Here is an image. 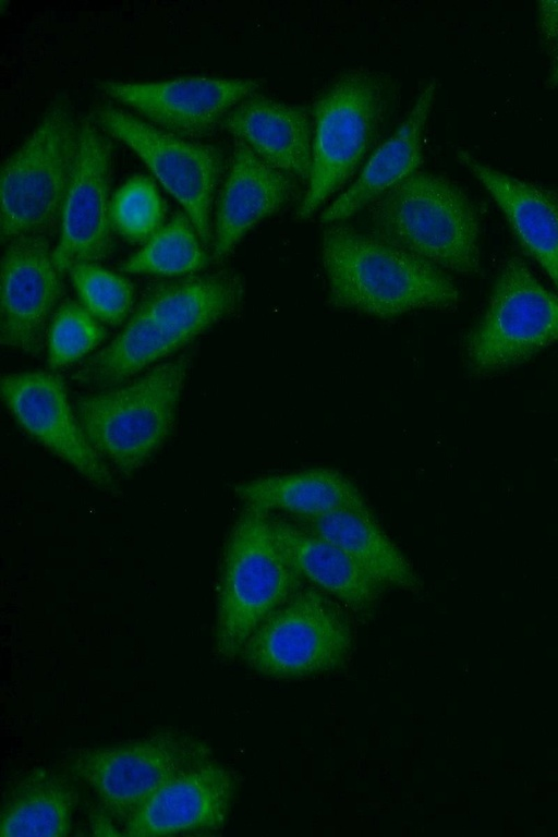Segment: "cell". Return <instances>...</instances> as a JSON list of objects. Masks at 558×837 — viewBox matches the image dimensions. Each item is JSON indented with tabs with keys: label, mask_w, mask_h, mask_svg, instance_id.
Returning <instances> with one entry per match:
<instances>
[{
	"label": "cell",
	"mask_w": 558,
	"mask_h": 837,
	"mask_svg": "<svg viewBox=\"0 0 558 837\" xmlns=\"http://www.w3.org/2000/svg\"><path fill=\"white\" fill-rule=\"evenodd\" d=\"M243 296V279L230 270L155 283L122 331L72 377L92 386L116 387L236 312Z\"/></svg>",
	"instance_id": "1"
},
{
	"label": "cell",
	"mask_w": 558,
	"mask_h": 837,
	"mask_svg": "<svg viewBox=\"0 0 558 837\" xmlns=\"http://www.w3.org/2000/svg\"><path fill=\"white\" fill-rule=\"evenodd\" d=\"M331 305L390 319L422 308H452L459 291L438 266L372 232L342 222L322 235Z\"/></svg>",
	"instance_id": "2"
},
{
	"label": "cell",
	"mask_w": 558,
	"mask_h": 837,
	"mask_svg": "<svg viewBox=\"0 0 558 837\" xmlns=\"http://www.w3.org/2000/svg\"><path fill=\"white\" fill-rule=\"evenodd\" d=\"M399 97L395 77L368 68L344 71L319 93L313 106L310 178L295 219L312 218L354 174L391 120Z\"/></svg>",
	"instance_id": "3"
},
{
	"label": "cell",
	"mask_w": 558,
	"mask_h": 837,
	"mask_svg": "<svg viewBox=\"0 0 558 837\" xmlns=\"http://www.w3.org/2000/svg\"><path fill=\"white\" fill-rule=\"evenodd\" d=\"M272 529L271 514L244 505L225 542L217 585L214 651L240 655L256 628L301 589Z\"/></svg>",
	"instance_id": "4"
},
{
	"label": "cell",
	"mask_w": 558,
	"mask_h": 837,
	"mask_svg": "<svg viewBox=\"0 0 558 837\" xmlns=\"http://www.w3.org/2000/svg\"><path fill=\"white\" fill-rule=\"evenodd\" d=\"M366 208L373 234L444 270L480 271L476 210L448 178L418 170Z\"/></svg>",
	"instance_id": "5"
},
{
	"label": "cell",
	"mask_w": 558,
	"mask_h": 837,
	"mask_svg": "<svg viewBox=\"0 0 558 837\" xmlns=\"http://www.w3.org/2000/svg\"><path fill=\"white\" fill-rule=\"evenodd\" d=\"M80 121L69 95L60 93L27 138L2 163V243L25 235H46L61 220L78 156Z\"/></svg>",
	"instance_id": "6"
},
{
	"label": "cell",
	"mask_w": 558,
	"mask_h": 837,
	"mask_svg": "<svg viewBox=\"0 0 558 837\" xmlns=\"http://www.w3.org/2000/svg\"><path fill=\"white\" fill-rule=\"evenodd\" d=\"M192 355L154 366L133 381L74 402L94 450L125 475L140 469L172 432Z\"/></svg>",
	"instance_id": "7"
},
{
	"label": "cell",
	"mask_w": 558,
	"mask_h": 837,
	"mask_svg": "<svg viewBox=\"0 0 558 837\" xmlns=\"http://www.w3.org/2000/svg\"><path fill=\"white\" fill-rule=\"evenodd\" d=\"M211 759L206 741L185 730L162 728L123 742L71 750L63 769L123 826L170 779Z\"/></svg>",
	"instance_id": "8"
},
{
	"label": "cell",
	"mask_w": 558,
	"mask_h": 837,
	"mask_svg": "<svg viewBox=\"0 0 558 837\" xmlns=\"http://www.w3.org/2000/svg\"><path fill=\"white\" fill-rule=\"evenodd\" d=\"M353 640L340 603L315 586L301 587L256 628L240 656L265 677L302 679L342 669Z\"/></svg>",
	"instance_id": "9"
},
{
	"label": "cell",
	"mask_w": 558,
	"mask_h": 837,
	"mask_svg": "<svg viewBox=\"0 0 558 837\" xmlns=\"http://www.w3.org/2000/svg\"><path fill=\"white\" fill-rule=\"evenodd\" d=\"M558 341V294L547 290L518 256L506 260L486 310L465 339L475 376L518 365Z\"/></svg>",
	"instance_id": "10"
},
{
	"label": "cell",
	"mask_w": 558,
	"mask_h": 837,
	"mask_svg": "<svg viewBox=\"0 0 558 837\" xmlns=\"http://www.w3.org/2000/svg\"><path fill=\"white\" fill-rule=\"evenodd\" d=\"M89 116L138 156L184 208L204 246L211 245V207L225 167L222 151L165 131L110 102L95 105Z\"/></svg>",
	"instance_id": "11"
},
{
	"label": "cell",
	"mask_w": 558,
	"mask_h": 837,
	"mask_svg": "<svg viewBox=\"0 0 558 837\" xmlns=\"http://www.w3.org/2000/svg\"><path fill=\"white\" fill-rule=\"evenodd\" d=\"M260 85L256 78L182 76L154 82L104 80L97 88L165 131L199 138Z\"/></svg>",
	"instance_id": "12"
},
{
	"label": "cell",
	"mask_w": 558,
	"mask_h": 837,
	"mask_svg": "<svg viewBox=\"0 0 558 837\" xmlns=\"http://www.w3.org/2000/svg\"><path fill=\"white\" fill-rule=\"evenodd\" d=\"M112 144L93 118L81 116L80 148L61 215L52 258L63 274L80 263H96L113 247L110 219Z\"/></svg>",
	"instance_id": "13"
},
{
	"label": "cell",
	"mask_w": 558,
	"mask_h": 837,
	"mask_svg": "<svg viewBox=\"0 0 558 837\" xmlns=\"http://www.w3.org/2000/svg\"><path fill=\"white\" fill-rule=\"evenodd\" d=\"M1 396L17 424L101 490L114 493L116 480L86 439L70 405L62 377L43 371L8 374Z\"/></svg>",
	"instance_id": "14"
},
{
	"label": "cell",
	"mask_w": 558,
	"mask_h": 837,
	"mask_svg": "<svg viewBox=\"0 0 558 837\" xmlns=\"http://www.w3.org/2000/svg\"><path fill=\"white\" fill-rule=\"evenodd\" d=\"M63 283L46 235L10 241L1 260L0 342L32 356L41 354L47 326Z\"/></svg>",
	"instance_id": "15"
},
{
	"label": "cell",
	"mask_w": 558,
	"mask_h": 837,
	"mask_svg": "<svg viewBox=\"0 0 558 837\" xmlns=\"http://www.w3.org/2000/svg\"><path fill=\"white\" fill-rule=\"evenodd\" d=\"M235 792L232 774L213 759L165 784L122 826L131 837L210 835L225 826Z\"/></svg>",
	"instance_id": "16"
},
{
	"label": "cell",
	"mask_w": 558,
	"mask_h": 837,
	"mask_svg": "<svg viewBox=\"0 0 558 837\" xmlns=\"http://www.w3.org/2000/svg\"><path fill=\"white\" fill-rule=\"evenodd\" d=\"M295 180L262 160L234 138V149L218 196L211 257L221 262L245 234L277 213L295 192Z\"/></svg>",
	"instance_id": "17"
},
{
	"label": "cell",
	"mask_w": 558,
	"mask_h": 837,
	"mask_svg": "<svg viewBox=\"0 0 558 837\" xmlns=\"http://www.w3.org/2000/svg\"><path fill=\"white\" fill-rule=\"evenodd\" d=\"M456 158L492 196L524 252L558 290V196L493 168L468 150L458 149Z\"/></svg>",
	"instance_id": "18"
},
{
	"label": "cell",
	"mask_w": 558,
	"mask_h": 837,
	"mask_svg": "<svg viewBox=\"0 0 558 837\" xmlns=\"http://www.w3.org/2000/svg\"><path fill=\"white\" fill-rule=\"evenodd\" d=\"M221 124L266 163L307 184L312 162L307 108L255 93L231 109Z\"/></svg>",
	"instance_id": "19"
},
{
	"label": "cell",
	"mask_w": 558,
	"mask_h": 837,
	"mask_svg": "<svg viewBox=\"0 0 558 837\" xmlns=\"http://www.w3.org/2000/svg\"><path fill=\"white\" fill-rule=\"evenodd\" d=\"M437 93L428 81L393 133L369 155L355 181L320 214L322 223L344 221L381 194L418 171L423 162V134Z\"/></svg>",
	"instance_id": "20"
},
{
	"label": "cell",
	"mask_w": 558,
	"mask_h": 837,
	"mask_svg": "<svg viewBox=\"0 0 558 837\" xmlns=\"http://www.w3.org/2000/svg\"><path fill=\"white\" fill-rule=\"evenodd\" d=\"M274 533L303 579L359 615L374 609L385 590L344 550L305 526L271 515Z\"/></svg>",
	"instance_id": "21"
},
{
	"label": "cell",
	"mask_w": 558,
	"mask_h": 837,
	"mask_svg": "<svg viewBox=\"0 0 558 837\" xmlns=\"http://www.w3.org/2000/svg\"><path fill=\"white\" fill-rule=\"evenodd\" d=\"M234 490L244 505L282 511L298 520L344 509H369L356 485L329 468L265 475L240 483Z\"/></svg>",
	"instance_id": "22"
},
{
	"label": "cell",
	"mask_w": 558,
	"mask_h": 837,
	"mask_svg": "<svg viewBox=\"0 0 558 837\" xmlns=\"http://www.w3.org/2000/svg\"><path fill=\"white\" fill-rule=\"evenodd\" d=\"M74 781L64 769L49 767L17 777L3 796L0 836H68L77 804Z\"/></svg>",
	"instance_id": "23"
},
{
	"label": "cell",
	"mask_w": 558,
	"mask_h": 837,
	"mask_svg": "<svg viewBox=\"0 0 558 837\" xmlns=\"http://www.w3.org/2000/svg\"><path fill=\"white\" fill-rule=\"evenodd\" d=\"M344 550L383 586L418 591L412 565L375 520L371 509H344L298 520Z\"/></svg>",
	"instance_id": "24"
},
{
	"label": "cell",
	"mask_w": 558,
	"mask_h": 837,
	"mask_svg": "<svg viewBox=\"0 0 558 837\" xmlns=\"http://www.w3.org/2000/svg\"><path fill=\"white\" fill-rule=\"evenodd\" d=\"M209 260L190 218L177 213L120 269L130 274L184 276L204 269Z\"/></svg>",
	"instance_id": "25"
},
{
	"label": "cell",
	"mask_w": 558,
	"mask_h": 837,
	"mask_svg": "<svg viewBox=\"0 0 558 837\" xmlns=\"http://www.w3.org/2000/svg\"><path fill=\"white\" fill-rule=\"evenodd\" d=\"M165 213L154 181L145 175L130 178L111 197L112 228L133 243L147 242L163 226Z\"/></svg>",
	"instance_id": "26"
},
{
	"label": "cell",
	"mask_w": 558,
	"mask_h": 837,
	"mask_svg": "<svg viewBox=\"0 0 558 837\" xmlns=\"http://www.w3.org/2000/svg\"><path fill=\"white\" fill-rule=\"evenodd\" d=\"M47 336L48 365L57 369L95 350L107 330L83 304L64 300L53 313Z\"/></svg>",
	"instance_id": "27"
},
{
	"label": "cell",
	"mask_w": 558,
	"mask_h": 837,
	"mask_svg": "<svg viewBox=\"0 0 558 837\" xmlns=\"http://www.w3.org/2000/svg\"><path fill=\"white\" fill-rule=\"evenodd\" d=\"M82 304L100 322L119 325L134 302L133 284L96 263H80L68 270Z\"/></svg>",
	"instance_id": "28"
},
{
	"label": "cell",
	"mask_w": 558,
	"mask_h": 837,
	"mask_svg": "<svg viewBox=\"0 0 558 837\" xmlns=\"http://www.w3.org/2000/svg\"><path fill=\"white\" fill-rule=\"evenodd\" d=\"M538 16L544 44L558 56V1L538 2Z\"/></svg>",
	"instance_id": "29"
},
{
	"label": "cell",
	"mask_w": 558,
	"mask_h": 837,
	"mask_svg": "<svg viewBox=\"0 0 558 837\" xmlns=\"http://www.w3.org/2000/svg\"><path fill=\"white\" fill-rule=\"evenodd\" d=\"M547 86L549 88H555L558 86V56H557L555 65L551 70V73L548 76Z\"/></svg>",
	"instance_id": "30"
}]
</instances>
